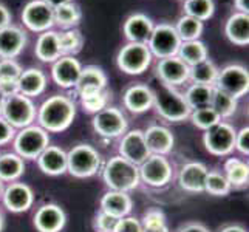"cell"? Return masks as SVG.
Here are the masks:
<instances>
[{
    "instance_id": "836d02e7",
    "label": "cell",
    "mask_w": 249,
    "mask_h": 232,
    "mask_svg": "<svg viewBox=\"0 0 249 232\" xmlns=\"http://www.w3.org/2000/svg\"><path fill=\"white\" fill-rule=\"evenodd\" d=\"M213 94V85H203V84H192L184 93V98L191 110L209 107Z\"/></svg>"
},
{
    "instance_id": "4316f807",
    "label": "cell",
    "mask_w": 249,
    "mask_h": 232,
    "mask_svg": "<svg viewBox=\"0 0 249 232\" xmlns=\"http://www.w3.org/2000/svg\"><path fill=\"white\" fill-rule=\"evenodd\" d=\"M37 164L47 175H62L64 172H67V152L57 145H48L37 157Z\"/></svg>"
},
{
    "instance_id": "83f0119b",
    "label": "cell",
    "mask_w": 249,
    "mask_h": 232,
    "mask_svg": "<svg viewBox=\"0 0 249 232\" xmlns=\"http://www.w3.org/2000/svg\"><path fill=\"white\" fill-rule=\"evenodd\" d=\"M225 34L234 45L246 47L249 44V14L232 13L225 22Z\"/></svg>"
},
{
    "instance_id": "f907efd6",
    "label": "cell",
    "mask_w": 249,
    "mask_h": 232,
    "mask_svg": "<svg viewBox=\"0 0 249 232\" xmlns=\"http://www.w3.org/2000/svg\"><path fill=\"white\" fill-rule=\"evenodd\" d=\"M11 20H13V16L10 10H8L3 3H0V30L8 27V25H11Z\"/></svg>"
},
{
    "instance_id": "8992f818",
    "label": "cell",
    "mask_w": 249,
    "mask_h": 232,
    "mask_svg": "<svg viewBox=\"0 0 249 232\" xmlns=\"http://www.w3.org/2000/svg\"><path fill=\"white\" fill-rule=\"evenodd\" d=\"M37 116V108L31 98L17 93L10 98H5L2 118L10 123L14 128H23L34 123Z\"/></svg>"
},
{
    "instance_id": "f546056e",
    "label": "cell",
    "mask_w": 249,
    "mask_h": 232,
    "mask_svg": "<svg viewBox=\"0 0 249 232\" xmlns=\"http://www.w3.org/2000/svg\"><path fill=\"white\" fill-rule=\"evenodd\" d=\"M177 56L181 59L186 65L192 67L198 62H203L204 59H208V47H206V44L200 39L186 40V42H181Z\"/></svg>"
},
{
    "instance_id": "f6af8a7d",
    "label": "cell",
    "mask_w": 249,
    "mask_h": 232,
    "mask_svg": "<svg viewBox=\"0 0 249 232\" xmlns=\"http://www.w3.org/2000/svg\"><path fill=\"white\" fill-rule=\"evenodd\" d=\"M115 232H142L141 221L135 217H123L119 218Z\"/></svg>"
},
{
    "instance_id": "db71d44e",
    "label": "cell",
    "mask_w": 249,
    "mask_h": 232,
    "mask_svg": "<svg viewBox=\"0 0 249 232\" xmlns=\"http://www.w3.org/2000/svg\"><path fill=\"white\" fill-rule=\"evenodd\" d=\"M234 6L238 13H249V0H234Z\"/></svg>"
},
{
    "instance_id": "681fc988",
    "label": "cell",
    "mask_w": 249,
    "mask_h": 232,
    "mask_svg": "<svg viewBox=\"0 0 249 232\" xmlns=\"http://www.w3.org/2000/svg\"><path fill=\"white\" fill-rule=\"evenodd\" d=\"M155 223H166V217L160 209H150L144 214L141 225H155Z\"/></svg>"
},
{
    "instance_id": "603a6c76",
    "label": "cell",
    "mask_w": 249,
    "mask_h": 232,
    "mask_svg": "<svg viewBox=\"0 0 249 232\" xmlns=\"http://www.w3.org/2000/svg\"><path fill=\"white\" fill-rule=\"evenodd\" d=\"M209 170L203 162H187L179 170V186L187 192H204V183Z\"/></svg>"
},
{
    "instance_id": "7402d4cb",
    "label": "cell",
    "mask_w": 249,
    "mask_h": 232,
    "mask_svg": "<svg viewBox=\"0 0 249 232\" xmlns=\"http://www.w3.org/2000/svg\"><path fill=\"white\" fill-rule=\"evenodd\" d=\"M107 87V76L104 70L96 65H87L82 67V71L79 76L78 85H76V90H78L79 96H87L91 93H98L106 90Z\"/></svg>"
},
{
    "instance_id": "f1b7e54d",
    "label": "cell",
    "mask_w": 249,
    "mask_h": 232,
    "mask_svg": "<svg viewBox=\"0 0 249 232\" xmlns=\"http://www.w3.org/2000/svg\"><path fill=\"white\" fill-rule=\"evenodd\" d=\"M132 206L133 201L130 198V195L125 192L108 191L101 198V211H104L116 218L127 217L132 211Z\"/></svg>"
},
{
    "instance_id": "b9f144b4",
    "label": "cell",
    "mask_w": 249,
    "mask_h": 232,
    "mask_svg": "<svg viewBox=\"0 0 249 232\" xmlns=\"http://www.w3.org/2000/svg\"><path fill=\"white\" fill-rule=\"evenodd\" d=\"M107 104H108V91H106V90L98 91V93H91V94H87V96L81 98L82 108L91 115H96L98 111L106 108Z\"/></svg>"
},
{
    "instance_id": "9f6ffc18",
    "label": "cell",
    "mask_w": 249,
    "mask_h": 232,
    "mask_svg": "<svg viewBox=\"0 0 249 232\" xmlns=\"http://www.w3.org/2000/svg\"><path fill=\"white\" fill-rule=\"evenodd\" d=\"M221 232H246V229H243L242 226H226L225 229H221Z\"/></svg>"
},
{
    "instance_id": "f5cc1de1",
    "label": "cell",
    "mask_w": 249,
    "mask_h": 232,
    "mask_svg": "<svg viewBox=\"0 0 249 232\" xmlns=\"http://www.w3.org/2000/svg\"><path fill=\"white\" fill-rule=\"evenodd\" d=\"M178 232H211L206 226L200 225V223H189L184 228H181Z\"/></svg>"
},
{
    "instance_id": "e575fe53",
    "label": "cell",
    "mask_w": 249,
    "mask_h": 232,
    "mask_svg": "<svg viewBox=\"0 0 249 232\" xmlns=\"http://www.w3.org/2000/svg\"><path fill=\"white\" fill-rule=\"evenodd\" d=\"M179 39L181 42H186V40H196L200 39V36L203 34V30H204V22L195 19V17H191V16H186L183 14L179 19L177 20V23L174 25Z\"/></svg>"
},
{
    "instance_id": "11a10c76",
    "label": "cell",
    "mask_w": 249,
    "mask_h": 232,
    "mask_svg": "<svg viewBox=\"0 0 249 232\" xmlns=\"http://www.w3.org/2000/svg\"><path fill=\"white\" fill-rule=\"evenodd\" d=\"M45 3H48L51 8H57V6H61V5H64V3H68V2H73V0H44Z\"/></svg>"
},
{
    "instance_id": "9c48e42d",
    "label": "cell",
    "mask_w": 249,
    "mask_h": 232,
    "mask_svg": "<svg viewBox=\"0 0 249 232\" xmlns=\"http://www.w3.org/2000/svg\"><path fill=\"white\" fill-rule=\"evenodd\" d=\"M213 87L231 94L232 98L238 99L245 96L249 90V73L248 68L238 64H231L218 70V76Z\"/></svg>"
},
{
    "instance_id": "816d5d0a",
    "label": "cell",
    "mask_w": 249,
    "mask_h": 232,
    "mask_svg": "<svg viewBox=\"0 0 249 232\" xmlns=\"http://www.w3.org/2000/svg\"><path fill=\"white\" fill-rule=\"evenodd\" d=\"M142 232H169L166 223H155V225H141Z\"/></svg>"
},
{
    "instance_id": "7dc6e473",
    "label": "cell",
    "mask_w": 249,
    "mask_h": 232,
    "mask_svg": "<svg viewBox=\"0 0 249 232\" xmlns=\"http://www.w3.org/2000/svg\"><path fill=\"white\" fill-rule=\"evenodd\" d=\"M235 149L243 155L249 153V128L248 127H243L242 130L235 133Z\"/></svg>"
},
{
    "instance_id": "ac0fdd59",
    "label": "cell",
    "mask_w": 249,
    "mask_h": 232,
    "mask_svg": "<svg viewBox=\"0 0 249 232\" xmlns=\"http://www.w3.org/2000/svg\"><path fill=\"white\" fill-rule=\"evenodd\" d=\"M65 221V212L57 204H44L34 214V226L39 232H61Z\"/></svg>"
},
{
    "instance_id": "4dcf8cb0",
    "label": "cell",
    "mask_w": 249,
    "mask_h": 232,
    "mask_svg": "<svg viewBox=\"0 0 249 232\" xmlns=\"http://www.w3.org/2000/svg\"><path fill=\"white\" fill-rule=\"evenodd\" d=\"M53 11H54V25L61 27L62 30L76 28L81 23L82 11H81V8L73 2L57 6Z\"/></svg>"
},
{
    "instance_id": "52a82bcc",
    "label": "cell",
    "mask_w": 249,
    "mask_h": 232,
    "mask_svg": "<svg viewBox=\"0 0 249 232\" xmlns=\"http://www.w3.org/2000/svg\"><path fill=\"white\" fill-rule=\"evenodd\" d=\"M152 53L147 44H136V42H127L119 50L116 56V64L119 70L127 74H141L152 64Z\"/></svg>"
},
{
    "instance_id": "277c9868",
    "label": "cell",
    "mask_w": 249,
    "mask_h": 232,
    "mask_svg": "<svg viewBox=\"0 0 249 232\" xmlns=\"http://www.w3.org/2000/svg\"><path fill=\"white\" fill-rule=\"evenodd\" d=\"M101 167V155L89 144H78L67 153V170L76 178L93 177Z\"/></svg>"
},
{
    "instance_id": "d6a6232c",
    "label": "cell",
    "mask_w": 249,
    "mask_h": 232,
    "mask_svg": "<svg viewBox=\"0 0 249 232\" xmlns=\"http://www.w3.org/2000/svg\"><path fill=\"white\" fill-rule=\"evenodd\" d=\"M25 172V162L17 153L0 155V179L14 181Z\"/></svg>"
},
{
    "instance_id": "9a60e30c",
    "label": "cell",
    "mask_w": 249,
    "mask_h": 232,
    "mask_svg": "<svg viewBox=\"0 0 249 232\" xmlns=\"http://www.w3.org/2000/svg\"><path fill=\"white\" fill-rule=\"evenodd\" d=\"M82 71L81 62L74 56H61L51 67V77L61 89H76Z\"/></svg>"
},
{
    "instance_id": "2e32d148",
    "label": "cell",
    "mask_w": 249,
    "mask_h": 232,
    "mask_svg": "<svg viewBox=\"0 0 249 232\" xmlns=\"http://www.w3.org/2000/svg\"><path fill=\"white\" fill-rule=\"evenodd\" d=\"M189 70L191 67L186 65L178 56H170L160 59L157 64V74L161 82L169 87H178L189 81Z\"/></svg>"
},
{
    "instance_id": "6f0895ef",
    "label": "cell",
    "mask_w": 249,
    "mask_h": 232,
    "mask_svg": "<svg viewBox=\"0 0 249 232\" xmlns=\"http://www.w3.org/2000/svg\"><path fill=\"white\" fill-rule=\"evenodd\" d=\"M3 102H5V98L0 94V116H2V110H3Z\"/></svg>"
},
{
    "instance_id": "30bf717a",
    "label": "cell",
    "mask_w": 249,
    "mask_h": 232,
    "mask_svg": "<svg viewBox=\"0 0 249 232\" xmlns=\"http://www.w3.org/2000/svg\"><path fill=\"white\" fill-rule=\"evenodd\" d=\"M235 133L237 132L232 125L220 121L213 127L204 130L203 143H204L206 150L212 155H215V157L229 155L235 149Z\"/></svg>"
},
{
    "instance_id": "ab89813d",
    "label": "cell",
    "mask_w": 249,
    "mask_h": 232,
    "mask_svg": "<svg viewBox=\"0 0 249 232\" xmlns=\"http://www.w3.org/2000/svg\"><path fill=\"white\" fill-rule=\"evenodd\" d=\"M191 121L195 127L201 128V130H208V128L213 127L215 124H218L221 121V118L217 115V111L213 110L211 106L209 107H203V108H196L192 110L191 115Z\"/></svg>"
},
{
    "instance_id": "8fae6325",
    "label": "cell",
    "mask_w": 249,
    "mask_h": 232,
    "mask_svg": "<svg viewBox=\"0 0 249 232\" xmlns=\"http://www.w3.org/2000/svg\"><path fill=\"white\" fill-rule=\"evenodd\" d=\"M22 22L34 33H44L54 27V11L44 0H30L22 10Z\"/></svg>"
},
{
    "instance_id": "91938a15",
    "label": "cell",
    "mask_w": 249,
    "mask_h": 232,
    "mask_svg": "<svg viewBox=\"0 0 249 232\" xmlns=\"http://www.w3.org/2000/svg\"><path fill=\"white\" fill-rule=\"evenodd\" d=\"M2 192H3V181L0 179V195H2Z\"/></svg>"
},
{
    "instance_id": "f35d334b",
    "label": "cell",
    "mask_w": 249,
    "mask_h": 232,
    "mask_svg": "<svg viewBox=\"0 0 249 232\" xmlns=\"http://www.w3.org/2000/svg\"><path fill=\"white\" fill-rule=\"evenodd\" d=\"M238 102L235 98H232L231 94L221 91L218 89L213 87V94H212V101H211V107L217 111V115L223 118H229L232 116L237 111Z\"/></svg>"
},
{
    "instance_id": "60d3db41",
    "label": "cell",
    "mask_w": 249,
    "mask_h": 232,
    "mask_svg": "<svg viewBox=\"0 0 249 232\" xmlns=\"http://www.w3.org/2000/svg\"><path fill=\"white\" fill-rule=\"evenodd\" d=\"M231 187L232 186L229 184L225 174H220V172H209L208 177H206L204 192H209L211 195L225 196L231 192Z\"/></svg>"
},
{
    "instance_id": "d6986e66",
    "label": "cell",
    "mask_w": 249,
    "mask_h": 232,
    "mask_svg": "<svg viewBox=\"0 0 249 232\" xmlns=\"http://www.w3.org/2000/svg\"><path fill=\"white\" fill-rule=\"evenodd\" d=\"M155 23L147 14L142 13H135L128 16L124 25H123V33L128 42H136V44H147L149 37L153 31Z\"/></svg>"
},
{
    "instance_id": "ffe728a7",
    "label": "cell",
    "mask_w": 249,
    "mask_h": 232,
    "mask_svg": "<svg viewBox=\"0 0 249 232\" xmlns=\"http://www.w3.org/2000/svg\"><path fill=\"white\" fill-rule=\"evenodd\" d=\"M2 194L5 208L14 214L27 212L34 201L31 187L23 183H11Z\"/></svg>"
},
{
    "instance_id": "e0dca14e",
    "label": "cell",
    "mask_w": 249,
    "mask_h": 232,
    "mask_svg": "<svg viewBox=\"0 0 249 232\" xmlns=\"http://www.w3.org/2000/svg\"><path fill=\"white\" fill-rule=\"evenodd\" d=\"M27 33L17 25L0 30V59H16L27 47Z\"/></svg>"
},
{
    "instance_id": "484cf974",
    "label": "cell",
    "mask_w": 249,
    "mask_h": 232,
    "mask_svg": "<svg viewBox=\"0 0 249 232\" xmlns=\"http://www.w3.org/2000/svg\"><path fill=\"white\" fill-rule=\"evenodd\" d=\"M34 54L42 62L53 64L62 56L61 44H59V34L54 30H48L39 34L34 47Z\"/></svg>"
},
{
    "instance_id": "680465c9",
    "label": "cell",
    "mask_w": 249,
    "mask_h": 232,
    "mask_svg": "<svg viewBox=\"0 0 249 232\" xmlns=\"http://www.w3.org/2000/svg\"><path fill=\"white\" fill-rule=\"evenodd\" d=\"M3 229V215H2V212H0V232H2Z\"/></svg>"
},
{
    "instance_id": "74e56055",
    "label": "cell",
    "mask_w": 249,
    "mask_h": 232,
    "mask_svg": "<svg viewBox=\"0 0 249 232\" xmlns=\"http://www.w3.org/2000/svg\"><path fill=\"white\" fill-rule=\"evenodd\" d=\"M183 11L186 16L206 22L215 13V3H213V0H184Z\"/></svg>"
},
{
    "instance_id": "5b68a950",
    "label": "cell",
    "mask_w": 249,
    "mask_h": 232,
    "mask_svg": "<svg viewBox=\"0 0 249 232\" xmlns=\"http://www.w3.org/2000/svg\"><path fill=\"white\" fill-rule=\"evenodd\" d=\"M50 145L48 132L40 125H28L14 136V149L20 158L37 160L39 155Z\"/></svg>"
},
{
    "instance_id": "5bb4252c",
    "label": "cell",
    "mask_w": 249,
    "mask_h": 232,
    "mask_svg": "<svg viewBox=\"0 0 249 232\" xmlns=\"http://www.w3.org/2000/svg\"><path fill=\"white\" fill-rule=\"evenodd\" d=\"M119 155L127 161L133 162L135 166H140L142 161L150 157V150L144 140V132L140 128L125 132L121 143H119Z\"/></svg>"
},
{
    "instance_id": "44dd1931",
    "label": "cell",
    "mask_w": 249,
    "mask_h": 232,
    "mask_svg": "<svg viewBox=\"0 0 249 232\" xmlns=\"http://www.w3.org/2000/svg\"><path fill=\"white\" fill-rule=\"evenodd\" d=\"M123 102L132 113H144L153 107V90L144 84L130 85L124 91Z\"/></svg>"
},
{
    "instance_id": "4fadbf2b",
    "label": "cell",
    "mask_w": 249,
    "mask_h": 232,
    "mask_svg": "<svg viewBox=\"0 0 249 232\" xmlns=\"http://www.w3.org/2000/svg\"><path fill=\"white\" fill-rule=\"evenodd\" d=\"M140 179L152 187L166 186L172 178V166L164 155H150L138 166Z\"/></svg>"
},
{
    "instance_id": "cb8c5ba5",
    "label": "cell",
    "mask_w": 249,
    "mask_h": 232,
    "mask_svg": "<svg viewBox=\"0 0 249 232\" xmlns=\"http://www.w3.org/2000/svg\"><path fill=\"white\" fill-rule=\"evenodd\" d=\"M47 74L40 68H27V70H22L20 76L17 77L19 93L27 98H34L42 94L47 89Z\"/></svg>"
},
{
    "instance_id": "6da1fadb",
    "label": "cell",
    "mask_w": 249,
    "mask_h": 232,
    "mask_svg": "<svg viewBox=\"0 0 249 232\" xmlns=\"http://www.w3.org/2000/svg\"><path fill=\"white\" fill-rule=\"evenodd\" d=\"M76 116V104L65 94H53L37 108L39 125L47 132H64L71 125Z\"/></svg>"
},
{
    "instance_id": "ee69618b",
    "label": "cell",
    "mask_w": 249,
    "mask_h": 232,
    "mask_svg": "<svg viewBox=\"0 0 249 232\" xmlns=\"http://www.w3.org/2000/svg\"><path fill=\"white\" fill-rule=\"evenodd\" d=\"M23 68L16 59H0V77H13L17 79Z\"/></svg>"
},
{
    "instance_id": "d590c367",
    "label": "cell",
    "mask_w": 249,
    "mask_h": 232,
    "mask_svg": "<svg viewBox=\"0 0 249 232\" xmlns=\"http://www.w3.org/2000/svg\"><path fill=\"white\" fill-rule=\"evenodd\" d=\"M59 34V44H61L62 56L78 54L84 47V36L78 28L62 30Z\"/></svg>"
},
{
    "instance_id": "94428289",
    "label": "cell",
    "mask_w": 249,
    "mask_h": 232,
    "mask_svg": "<svg viewBox=\"0 0 249 232\" xmlns=\"http://www.w3.org/2000/svg\"><path fill=\"white\" fill-rule=\"evenodd\" d=\"M183 2H184V0H183Z\"/></svg>"
},
{
    "instance_id": "c3c4849f",
    "label": "cell",
    "mask_w": 249,
    "mask_h": 232,
    "mask_svg": "<svg viewBox=\"0 0 249 232\" xmlns=\"http://www.w3.org/2000/svg\"><path fill=\"white\" fill-rule=\"evenodd\" d=\"M14 135H16L14 127L0 116V145L10 143L14 138Z\"/></svg>"
},
{
    "instance_id": "7c38bea8",
    "label": "cell",
    "mask_w": 249,
    "mask_h": 232,
    "mask_svg": "<svg viewBox=\"0 0 249 232\" xmlns=\"http://www.w3.org/2000/svg\"><path fill=\"white\" fill-rule=\"evenodd\" d=\"M93 128L104 138H118L127 130V118L116 107H106L93 115Z\"/></svg>"
},
{
    "instance_id": "bcb514c9",
    "label": "cell",
    "mask_w": 249,
    "mask_h": 232,
    "mask_svg": "<svg viewBox=\"0 0 249 232\" xmlns=\"http://www.w3.org/2000/svg\"><path fill=\"white\" fill-rule=\"evenodd\" d=\"M17 93H19L17 79H13V77H0V94L3 98H10Z\"/></svg>"
},
{
    "instance_id": "7bdbcfd3",
    "label": "cell",
    "mask_w": 249,
    "mask_h": 232,
    "mask_svg": "<svg viewBox=\"0 0 249 232\" xmlns=\"http://www.w3.org/2000/svg\"><path fill=\"white\" fill-rule=\"evenodd\" d=\"M119 218L110 215V214L101 211L94 217V231L96 232H115V228L118 225Z\"/></svg>"
},
{
    "instance_id": "ba28073f",
    "label": "cell",
    "mask_w": 249,
    "mask_h": 232,
    "mask_svg": "<svg viewBox=\"0 0 249 232\" xmlns=\"http://www.w3.org/2000/svg\"><path fill=\"white\" fill-rule=\"evenodd\" d=\"M179 45H181V39H179L175 27L169 22L155 25L147 42L152 56H157L158 59L177 56Z\"/></svg>"
},
{
    "instance_id": "1f68e13d",
    "label": "cell",
    "mask_w": 249,
    "mask_h": 232,
    "mask_svg": "<svg viewBox=\"0 0 249 232\" xmlns=\"http://www.w3.org/2000/svg\"><path fill=\"white\" fill-rule=\"evenodd\" d=\"M218 76V68L211 59H204L203 62H198L191 67L189 70V81L192 84H203V85H213Z\"/></svg>"
},
{
    "instance_id": "7a4b0ae2",
    "label": "cell",
    "mask_w": 249,
    "mask_h": 232,
    "mask_svg": "<svg viewBox=\"0 0 249 232\" xmlns=\"http://www.w3.org/2000/svg\"><path fill=\"white\" fill-rule=\"evenodd\" d=\"M102 178H104V183L110 187V191L125 194L136 189L141 181L138 166L127 161L121 155H116L106 162L104 170H102Z\"/></svg>"
},
{
    "instance_id": "3957f363",
    "label": "cell",
    "mask_w": 249,
    "mask_h": 232,
    "mask_svg": "<svg viewBox=\"0 0 249 232\" xmlns=\"http://www.w3.org/2000/svg\"><path fill=\"white\" fill-rule=\"evenodd\" d=\"M153 107L161 118L172 123L184 121L192 111L187 106L184 94L175 90V87H169L164 84L153 90Z\"/></svg>"
},
{
    "instance_id": "d4e9b609",
    "label": "cell",
    "mask_w": 249,
    "mask_h": 232,
    "mask_svg": "<svg viewBox=\"0 0 249 232\" xmlns=\"http://www.w3.org/2000/svg\"><path fill=\"white\" fill-rule=\"evenodd\" d=\"M144 140L150 153L153 155H167L174 149L175 138L172 132L164 125H150L144 132Z\"/></svg>"
},
{
    "instance_id": "8d00e7d4",
    "label": "cell",
    "mask_w": 249,
    "mask_h": 232,
    "mask_svg": "<svg viewBox=\"0 0 249 232\" xmlns=\"http://www.w3.org/2000/svg\"><path fill=\"white\" fill-rule=\"evenodd\" d=\"M225 177L231 186H245L249 179V167L238 158H229L225 164Z\"/></svg>"
}]
</instances>
